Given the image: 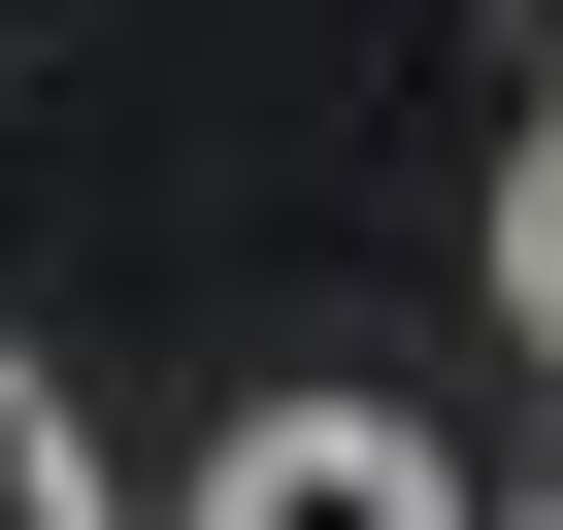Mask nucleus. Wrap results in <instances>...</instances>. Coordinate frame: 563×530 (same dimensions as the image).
<instances>
[{
    "mask_svg": "<svg viewBox=\"0 0 563 530\" xmlns=\"http://www.w3.org/2000/svg\"><path fill=\"white\" fill-rule=\"evenodd\" d=\"M199 530H464V464H431L398 398H232V464H199Z\"/></svg>",
    "mask_w": 563,
    "mask_h": 530,
    "instance_id": "obj_1",
    "label": "nucleus"
},
{
    "mask_svg": "<svg viewBox=\"0 0 563 530\" xmlns=\"http://www.w3.org/2000/svg\"><path fill=\"white\" fill-rule=\"evenodd\" d=\"M497 332H530V365H563V100H530V133H497Z\"/></svg>",
    "mask_w": 563,
    "mask_h": 530,
    "instance_id": "obj_2",
    "label": "nucleus"
},
{
    "mask_svg": "<svg viewBox=\"0 0 563 530\" xmlns=\"http://www.w3.org/2000/svg\"><path fill=\"white\" fill-rule=\"evenodd\" d=\"M0 530H100V431H67V365H0Z\"/></svg>",
    "mask_w": 563,
    "mask_h": 530,
    "instance_id": "obj_3",
    "label": "nucleus"
},
{
    "mask_svg": "<svg viewBox=\"0 0 563 530\" xmlns=\"http://www.w3.org/2000/svg\"><path fill=\"white\" fill-rule=\"evenodd\" d=\"M530 530H563V497H530Z\"/></svg>",
    "mask_w": 563,
    "mask_h": 530,
    "instance_id": "obj_4",
    "label": "nucleus"
}]
</instances>
